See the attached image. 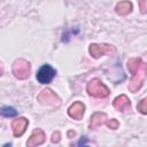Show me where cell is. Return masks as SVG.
Returning <instances> with one entry per match:
<instances>
[{
  "label": "cell",
  "instance_id": "16",
  "mask_svg": "<svg viewBox=\"0 0 147 147\" xmlns=\"http://www.w3.org/2000/svg\"><path fill=\"white\" fill-rule=\"evenodd\" d=\"M139 6H140V11L145 14L147 11V0H139Z\"/></svg>",
  "mask_w": 147,
  "mask_h": 147
},
{
  "label": "cell",
  "instance_id": "1",
  "mask_svg": "<svg viewBox=\"0 0 147 147\" xmlns=\"http://www.w3.org/2000/svg\"><path fill=\"white\" fill-rule=\"evenodd\" d=\"M146 76H147V64L145 62H141L138 69L133 72V77L129 84V90L131 92H137L141 87Z\"/></svg>",
  "mask_w": 147,
  "mask_h": 147
},
{
  "label": "cell",
  "instance_id": "12",
  "mask_svg": "<svg viewBox=\"0 0 147 147\" xmlns=\"http://www.w3.org/2000/svg\"><path fill=\"white\" fill-rule=\"evenodd\" d=\"M131 10H132V3L130 1H122L116 6V11L119 15H126Z\"/></svg>",
  "mask_w": 147,
  "mask_h": 147
},
{
  "label": "cell",
  "instance_id": "3",
  "mask_svg": "<svg viewBox=\"0 0 147 147\" xmlns=\"http://www.w3.org/2000/svg\"><path fill=\"white\" fill-rule=\"evenodd\" d=\"M30 63L23 59H20L17 61L14 62L13 64V74L15 75V77H17L18 79H25L29 77L30 75Z\"/></svg>",
  "mask_w": 147,
  "mask_h": 147
},
{
  "label": "cell",
  "instance_id": "15",
  "mask_svg": "<svg viewBox=\"0 0 147 147\" xmlns=\"http://www.w3.org/2000/svg\"><path fill=\"white\" fill-rule=\"evenodd\" d=\"M137 108H138V110H139L141 114H147V98L142 99V100L138 103Z\"/></svg>",
  "mask_w": 147,
  "mask_h": 147
},
{
  "label": "cell",
  "instance_id": "8",
  "mask_svg": "<svg viewBox=\"0 0 147 147\" xmlns=\"http://www.w3.org/2000/svg\"><path fill=\"white\" fill-rule=\"evenodd\" d=\"M45 139H46V136H45L44 131H42V130H40V129H36V130L32 132L31 137L28 139L26 145H28L29 147L38 146V145L42 144V142L45 141Z\"/></svg>",
  "mask_w": 147,
  "mask_h": 147
},
{
  "label": "cell",
  "instance_id": "2",
  "mask_svg": "<svg viewBox=\"0 0 147 147\" xmlns=\"http://www.w3.org/2000/svg\"><path fill=\"white\" fill-rule=\"evenodd\" d=\"M87 92L96 98H105L109 94L108 87L98 78H94L87 83Z\"/></svg>",
  "mask_w": 147,
  "mask_h": 147
},
{
  "label": "cell",
  "instance_id": "7",
  "mask_svg": "<svg viewBox=\"0 0 147 147\" xmlns=\"http://www.w3.org/2000/svg\"><path fill=\"white\" fill-rule=\"evenodd\" d=\"M28 124H29V122H28V119L24 118V117H21V118H17V119L13 121V123H11V129H13L14 136H15V137L22 136V134L24 133V131H25Z\"/></svg>",
  "mask_w": 147,
  "mask_h": 147
},
{
  "label": "cell",
  "instance_id": "11",
  "mask_svg": "<svg viewBox=\"0 0 147 147\" xmlns=\"http://www.w3.org/2000/svg\"><path fill=\"white\" fill-rule=\"evenodd\" d=\"M106 119H107L106 114H103V113H95V114H93L92 117H91V123H90V125H91V127H98V126H100L101 124H103V123L106 122Z\"/></svg>",
  "mask_w": 147,
  "mask_h": 147
},
{
  "label": "cell",
  "instance_id": "9",
  "mask_svg": "<svg viewBox=\"0 0 147 147\" xmlns=\"http://www.w3.org/2000/svg\"><path fill=\"white\" fill-rule=\"evenodd\" d=\"M85 111V106L82 102H75L74 105L70 106L68 114L70 117H72L74 119H82L83 115Z\"/></svg>",
  "mask_w": 147,
  "mask_h": 147
},
{
  "label": "cell",
  "instance_id": "14",
  "mask_svg": "<svg viewBox=\"0 0 147 147\" xmlns=\"http://www.w3.org/2000/svg\"><path fill=\"white\" fill-rule=\"evenodd\" d=\"M1 114L2 116H6V117H9V116H15L16 115V110L11 107H3L2 110H1Z\"/></svg>",
  "mask_w": 147,
  "mask_h": 147
},
{
  "label": "cell",
  "instance_id": "5",
  "mask_svg": "<svg viewBox=\"0 0 147 147\" xmlns=\"http://www.w3.org/2000/svg\"><path fill=\"white\" fill-rule=\"evenodd\" d=\"M38 101L42 105H49V106H56V107L60 105L59 96L48 88L42 90L40 92V94L38 95Z\"/></svg>",
  "mask_w": 147,
  "mask_h": 147
},
{
  "label": "cell",
  "instance_id": "18",
  "mask_svg": "<svg viewBox=\"0 0 147 147\" xmlns=\"http://www.w3.org/2000/svg\"><path fill=\"white\" fill-rule=\"evenodd\" d=\"M60 140V133L59 132H54L53 136H52V141L53 142H57Z\"/></svg>",
  "mask_w": 147,
  "mask_h": 147
},
{
  "label": "cell",
  "instance_id": "4",
  "mask_svg": "<svg viewBox=\"0 0 147 147\" xmlns=\"http://www.w3.org/2000/svg\"><path fill=\"white\" fill-rule=\"evenodd\" d=\"M90 53L93 57H99L102 55H111L115 53V48L110 45L106 44H92L90 46Z\"/></svg>",
  "mask_w": 147,
  "mask_h": 147
},
{
  "label": "cell",
  "instance_id": "10",
  "mask_svg": "<svg viewBox=\"0 0 147 147\" xmlns=\"http://www.w3.org/2000/svg\"><path fill=\"white\" fill-rule=\"evenodd\" d=\"M114 107L117 109V110H125L130 107V100L126 95H119L117 96L115 100H114Z\"/></svg>",
  "mask_w": 147,
  "mask_h": 147
},
{
  "label": "cell",
  "instance_id": "17",
  "mask_svg": "<svg viewBox=\"0 0 147 147\" xmlns=\"http://www.w3.org/2000/svg\"><path fill=\"white\" fill-rule=\"evenodd\" d=\"M107 124H108V126H109L110 129H117V127H118V125H119V123H118L116 119H110Z\"/></svg>",
  "mask_w": 147,
  "mask_h": 147
},
{
  "label": "cell",
  "instance_id": "13",
  "mask_svg": "<svg viewBox=\"0 0 147 147\" xmlns=\"http://www.w3.org/2000/svg\"><path fill=\"white\" fill-rule=\"evenodd\" d=\"M141 62H142V61H141V59H139V57H138V59H131V60H129V61H127V64H126L129 71L133 74V72L138 69V67L140 65Z\"/></svg>",
  "mask_w": 147,
  "mask_h": 147
},
{
  "label": "cell",
  "instance_id": "6",
  "mask_svg": "<svg viewBox=\"0 0 147 147\" xmlns=\"http://www.w3.org/2000/svg\"><path fill=\"white\" fill-rule=\"evenodd\" d=\"M55 74H56L55 69H53V68H52L51 65H48V64H45V65H42V67L39 69V71H38V74H37V79H38V82L41 83V84H48V83H51V80L54 78Z\"/></svg>",
  "mask_w": 147,
  "mask_h": 147
}]
</instances>
